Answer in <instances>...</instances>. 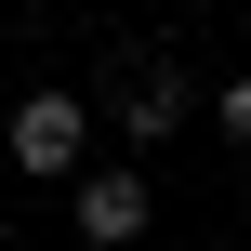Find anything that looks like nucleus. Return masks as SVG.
Returning a JSON list of instances; mask_svg holds the SVG:
<instances>
[{"mask_svg":"<svg viewBox=\"0 0 251 251\" xmlns=\"http://www.w3.org/2000/svg\"><path fill=\"white\" fill-rule=\"evenodd\" d=\"M0 146H13L26 185H79V159H93V106H79V93H26Z\"/></svg>","mask_w":251,"mask_h":251,"instance_id":"f257e3e1","label":"nucleus"},{"mask_svg":"<svg viewBox=\"0 0 251 251\" xmlns=\"http://www.w3.org/2000/svg\"><path fill=\"white\" fill-rule=\"evenodd\" d=\"M212 119H225V132H238V146H251V66H238V79H225V106H212Z\"/></svg>","mask_w":251,"mask_h":251,"instance_id":"20e7f679","label":"nucleus"},{"mask_svg":"<svg viewBox=\"0 0 251 251\" xmlns=\"http://www.w3.org/2000/svg\"><path fill=\"white\" fill-rule=\"evenodd\" d=\"M79 238L93 251H132L146 238V172H79Z\"/></svg>","mask_w":251,"mask_h":251,"instance_id":"f03ea898","label":"nucleus"},{"mask_svg":"<svg viewBox=\"0 0 251 251\" xmlns=\"http://www.w3.org/2000/svg\"><path fill=\"white\" fill-rule=\"evenodd\" d=\"M172 119H185V66H159V53H132V79H119V132H132V146H159Z\"/></svg>","mask_w":251,"mask_h":251,"instance_id":"7ed1b4c3","label":"nucleus"}]
</instances>
